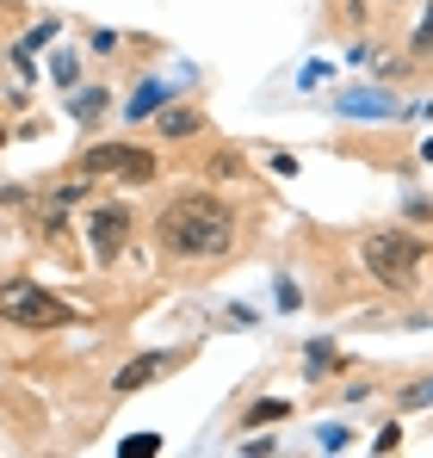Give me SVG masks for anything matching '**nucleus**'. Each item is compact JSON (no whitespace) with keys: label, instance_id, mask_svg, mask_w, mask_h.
I'll return each mask as SVG.
<instances>
[{"label":"nucleus","instance_id":"obj_1","mask_svg":"<svg viewBox=\"0 0 433 458\" xmlns=\"http://www.w3.org/2000/svg\"><path fill=\"white\" fill-rule=\"evenodd\" d=\"M161 248L167 254H186V260H199V254H223L229 248V211L205 199V192H192V199H174L167 211H161Z\"/></svg>","mask_w":433,"mask_h":458},{"label":"nucleus","instance_id":"obj_2","mask_svg":"<svg viewBox=\"0 0 433 458\" xmlns=\"http://www.w3.org/2000/svg\"><path fill=\"white\" fill-rule=\"evenodd\" d=\"M0 316L19 322V328H63L74 310L63 298H50L44 285H31V279H13V285H0Z\"/></svg>","mask_w":433,"mask_h":458},{"label":"nucleus","instance_id":"obj_3","mask_svg":"<svg viewBox=\"0 0 433 458\" xmlns=\"http://www.w3.org/2000/svg\"><path fill=\"white\" fill-rule=\"evenodd\" d=\"M365 267L378 273V285H409L421 267V242L415 235H365Z\"/></svg>","mask_w":433,"mask_h":458},{"label":"nucleus","instance_id":"obj_4","mask_svg":"<svg viewBox=\"0 0 433 458\" xmlns=\"http://www.w3.org/2000/svg\"><path fill=\"white\" fill-rule=\"evenodd\" d=\"M81 167H87V174H118V180H131V186H149V180H155V155L131 149V143H93Z\"/></svg>","mask_w":433,"mask_h":458},{"label":"nucleus","instance_id":"obj_5","mask_svg":"<svg viewBox=\"0 0 433 458\" xmlns=\"http://www.w3.org/2000/svg\"><path fill=\"white\" fill-rule=\"evenodd\" d=\"M87 235H93V254H99V260H112V254L124 248V235H131V211H124V205H99Z\"/></svg>","mask_w":433,"mask_h":458},{"label":"nucleus","instance_id":"obj_6","mask_svg":"<svg viewBox=\"0 0 433 458\" xmlns=\"http://www.w3.org/2000/svg\"><path fill=\"white\" fill-rule=\"evenodd\" d=\"M167 372V353H137L131 366H118V396H131V390H143Z\"/></svg>","mask_w":433,"mask_h":458},{"label":"nucleus","instance_id":"obj_7","mask_svg":"<svg viewBox=\"0 0 433 458\" xmlns=\"http://www.w3.org/2000/svg\"><path fill=\"white\" fill-rule=\"evenodd\" d=\"M192 131H199V112H186V106L161 112V137H192Z\"/></svg>","mask_w":433,"mask_h":458},{"label":"nucleus","instance_id":"obj_8","mask_svg":"<svg viewBox=\"0 0 433 458\" xmlns=\"http://www.w3.org/2000/svg\"><path fill=\"white\" fill-rule=\"evenodd\" d=\"M161 93H167L161 81H143V87H137V99H131V118H143V112H155V106H161Z\"/></svg>","mask_w":433,"mask_h":458},{"label":"nucleus","instance_id":"obj_9","mask_svg":"<svg viewBox=\"0 0 433 458\" xmlns=\"http://www.w3.org/2000/svg\"><path fill=\"white\" fill-rule=\"evenodd\" d=\"M161 453V434H131L124 440V458H155Z\"/></svg>","mask_w":433,"mask_h":458},{"label":"nucleus","instance_id":"obj_10","mask_svg":"<svg viewBox=\"0 0 433 458\" xmlns=\"http://www.w3.org/2000/svg\"><path fill=\"white\" fill-rule=\"evenodd\" d=\"M99 106H106V93H99V87H93V93H81V99H74V118H93V112H99Z\"/></svg>","mask_w":433,"mask_h":458},{"label":"nucleus","instance_id":"obj_11","mask_svg":"<svg viewBox=\"0 0 433 458\" xmlns=\"http://www.w3.org/2000/svg\"><path fill=\"white\" fill-rule=\"evenodd\" d=\"M279 415H285V403H254V409H248L254 428H260V421H279Z\"/></svg>","mask_w":433,"mask_h":458},{"label":"nucleus","instance_id":"obj_12","mask_svg":"<svg viewBox=\"0 0 433 458\" xmlns=\"http://www.w3.org/2000/svg\"><path fill=\"white\" fill-rule=\"evenodd\" d=\"M415 50H428V56H433V6H428V19H421V31H415Z\"/></svg>","mask_w":433,"mask_h":458},{"label":"nucleus","instance_id":"obj_13","mask_svg":"<svg viewBox=\"0 0 433 458\" xmlns=\"http://www.w3.org/2000/svg\"><path fill=\"white\" fill-rule=\"evenodd\" d=\"M50 75H56L63 87H69V81H74V56H56V63H50Z\"/></svg>","mask_w":433,"mask_h":458},{"label":"nucleus","instance_id":"obj_14","mask_svg":"<svg viewBox=\"0 0 433 458\" xmlns=\"http://www.w3.org/2000/svg\"><path fill=\"white\" fill-rule=\"evenodd\" d=\"M403 403H409V409H421V403H433V384H421V390H409Z\"/></svg>","mask_w":433,"mask_h":458}]
</instances>
